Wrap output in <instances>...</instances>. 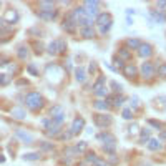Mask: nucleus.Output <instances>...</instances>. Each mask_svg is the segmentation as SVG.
Returning <instances> with one entry per match:
<instances>
[{
    "label": "nucleus",
    "instance_id": "obj_1",
    "mask_svg": "<svg viewBox=\"0 0 166 166\" xmlns=\"http://www.w3.org/2000/svg\"><path fill=\"white\" fill-rule=\"evenodd\" d=\"M25 101H27V106L30 110H33V111L43 106V98H42V95L38 91H30L27 95V98H25Z\"/></svg>",
    "mask_w": 166,
    "mask_h": 166
},
{
    "label": "nucleus",
    "instance_id": "obj_2",
    "mask_svg": "<svg viewBox=\"0 0 166 166\" xmlns=\"http://www.w3.org/2000/svg\"><path fill=\"white\" fill-rule=\"evenodd\" d=\"M98 5L100 2H93V0H88V2H85L83 4V8H85V15L88 17V18H91V17H98Z\"/></svg>",
    "mask_w": 166,
    "mask_h": 166
},
{
    "label": "nucleus",
    "instance_id": "obj_3",
    "mask_svg": "<svg viewBox=\"0 0 166 166\" xmlns=\"http://www.w3.org/2000/svg\"><path fill=\"white\" fill-rule=\"evenodd\" d=\"M93 123L98 126V128H106L113 123V118L108 115H95L93 116Z\"/></svg>",
    "mask_w": 166,
    "mask_h": 166
},
{
    "label": "nucleus",
    "instance_id": "obj_4",
    "mask_svg": "<svg viewBox=\"0 0 166 166\" xmlns=\"http://www.w3.org/2000/svg\"><path fill=\"white\" fill-rule=\"evenodd\" d=\"M85 128V120H83V118H75L73 120V123H71V128H70V131H71V135H78L80 131H82V130Z\"/></svg>",
    "mask_w": 166,
    "mask_h": 166
},
{
    "label": "nucleus",
    "instance_id": "obj_5",
    "mask_svg": "<svg viewBox=\"0 0 166 166\" xmlns=\"http://www.w3.org/2000/svg\"><path fill=\"white\" fill-rule=\"evenodd\" d=\"M141 75H143L145 78H153V75H154V66H153V63H149V62L143 63V65H141Z\"/></svg>",
    "mask_w": 166,
    "mask_h": 166
},
{
    "label": "nucleus",
    "instance_id": "obj_6",
    "mask_svg": "<svg viewBox=\"0 0 166 166\" xmlns=\"http://www.w3.org/2000/svg\"><path fill=\"white\" fill-rule=\"evenodd\" d=\"M55 15H57L55 8H40V12H38V17L42 20H53Z\"/></svg>",
    "mask_w": 166,
    "mask_h": 166
},
{
    "label": "nucleus",
    "instance_id": "obj_7",
    "mask_svg": "<svg viewBox=\"0 0 166 166\" xmlns=\"http://www.w3.org/2000/svg\"><path fill=\"white\" fill-rule=\"evenodd\" d=\"M95 22H96V25H100V27H106V25H111L110 23V22H111V17H110V13H106V12L98 13Z\"/></svg>",
    "mask_w": 166,
    "mask_h": 166
},
{
    "label": "nucleus",
    "instance_id": "obj_8",
    "mask_svg": "<svg viewBox=\"0 0 166 166\" xmlns=\"http://www.w3.org/2000/svg\"><path fill=\"white\" fill-rule=\"evenodd\" d=\"M138 53H140V57L148 58V57H151V53H153V47L149 45V43H141L140 48H138Z\"/></svg>",
    "mask_w": 166,
    "mask_h": 166
},
{
    "label": "nucleus",
    "instance_id": "obj_9",
    "mask_svg": "<svg viewBox=\"0 0 166 166\" xmlns=\"http://www.w3.org/2000/svg\"><path fill=\"white\" fill-rule=\"evenodd\" d=\"M96 138H98L100 141H103L105 145H110V143H113V145H116V138L113 136L111 133H106V131H105V133H100V135H98V136H96Z\"/></svg>",
    "mask_w": 166,
    "mask_h": 166
},
{
    "label": "nucleus",
    "instance_id": "obj_10",
    "mask_svg": "<svg viewBox=\"0 0 166 166\" xmlns=\"http://www.w3.org/2000/svg\"><path fill=\"white\" fill-rule=\"evenodd\" d=\"M151 17L154 18L156 23H165L166 22V15L163 10H151Z\"/></svg>",
    "mask_w": 166,
    "mask_h": 166
},
{
    "label": "nucleus",
    "instance_id": "obj_11",
    "mask_svg": "<svg viewBox=\"0 0 166 166\" xmlns=\"http://www.w3.org/2000/svg\"><path fill=\"white\" fill-rule=\"evenodd\" d=\"M136 66L135 65H124V68H123V75L126 76V78H133L135 75H136Z\"/></svg>",
    "mask_w": 166,
    "mask_h": 166
},
{
    "label": "nucleus",
    "instance_id": "obj_12",
    "mask_svg": "<svg viewBox=\"0 0 166 166\" xmlns=\"http://www.w3.org/2000/svg\"><path fill=\"white\" fill-rule=\"evenodd\" d=\"M17 20H18V13L15 10H8L7 15L4 17V22H7V23H15Z\"/></svg>",
    "mask_w": 166,
    "mask_h": 166
},
{
    "label": "nucleus",
    "instance_id": "obj_13",
    "mask_svg": "<svg viewBox=\"0 0 166 166\" xmlns=\"http://www.w3.org/2000/svg\"><path fill=\"white\" fill-rule=\"evenodd\" d=\"M75 78H76V82H80V83H83L87 80V73H85V68H83V66L75 68Z\"/></svg>",
    "mask_w": 166,
    "mask_h": 166
},
{
    "label": "nucleus",
    "instance_id": "obj_14",
    "mask_svg": "<svg viewBox=\"0 0 166 166\" xmlns=\"http://www.w3.org/2000/svg\"><path fill=\"white\" fill-rule=\"evenodd\" d=\"M15 136H17V138H20L22 141H25V143H30V141L33 140V138H32V135H28V133H25L23 130H17V131H15Z\"/></svg>",
    "mask_w": 166,
    "mask_h": 166
},
{
    "label": "nucleus",
    "instance_id": "obj_15",
    "mask_svg": "<svg viewBox=\"0 0 166 166\" xmlns=\"http://www.w3.org/2000/svg\"><path fill=\"white\" fill-rule=\"evenodd\" d=\"M75 27H76V23H75V22L71 20L70 17H68V18H65V22H63V28H65L66 32L73 33V32H75Z\"/></svg>",
    "mask_w": 166,
    "mask_h": 166
},
{
    "label": "nucleus",
    "instance_id": "obj_16",
    "mask_svg": "<svg viewBox=\"0 0 166 166\" xmlns=\"http://www.w3.org/2000/svg\"><path fill=\"white\" fill-rule=\"evenodd\" d=\"M50 118H58V116H62V115H65V111H63V108L60 106V105H55L52 110H50Z\"/></svg>",
    "mask_w": 166,
    "mask_h": 166
},
{
    "label": "nucleus",
    "instance_id": "obj_17",
    "mask_svg": "<svg viewBox=\"0 0 166 166\" xmlns=\"http://www.w3.org/2000/svg\"><path fill=\"white\" fill-rule=\"evenodd\" d=\"M80 33H82V37H85V38H93L95 37V30H93V27H83V28L80 30Z\"/></svg>",
    "mask_w": 166,
    "mask_h": 166
},
{
    "label": "nucleus",
    "instance_id": "obj_18",
    "mask_svg": "<svg viewBox=\"0 0 166 166\" xmlns=\"http://www.w3.org/2000/svg\"><path fill=\"white\" fill-rule=\"evenodd\" d=\"M148 149L149 151H158V149H161V143H159V140H149L148 141Z\"/></svg>",
    "mask_w": 166,
    "mask_h": 166
},
{
    "label": "nucleus",
    "instance_id": "obj_19",
    "mask_svg": "<svg viewBox=\"0 0 166 166\" xmlns=\"http://www.w3.org/2000/svg\"><path fill=\"white\" fill-rule=\"evenodd\" d=\"M126 45H128L130 48L138 50V48H140V45H141V42L138 40V38H128V40H126Z\"/></svg>",
    "mask_w": 166,
    "mask_h": 166
},
{
    "label": "nucleus",
    "instance_id": "obj_20",
    "mask_svg": "<svg viewBox=\"0 0 166 166\" xmlns=\"http://www.w3.org/2000/svg\"><path fill=\"white\" fill-rule=\"evenodd\" d=\"M57 48H58V53H65L66 52V42L63 38H58L57 40Z\"/></svg>",
    "mask_w": 166,
    "mask_h": 166
},
{
    "label": "nucleus",
    "instance_id": "obj_21",
    "mask_svg": "<svg viewBox=\"0 0 166 166\" xmlns=\"http://www.w3.org/2000/svg\"><path fill=\"white\" fill-rule=\"evenodd\" d=\"M23 159L25 161H37V159H40V153H27L23 154Z\"/></svg>",
    "mask_w": 166,
    "mask_h": 166
},
{
    "label": "nucleus",
    "instance_id": "obj_22",
    "mask_svg": "<svg viewBox=\"0 0 166 166\" xmlns=\"http://www.w3.org/2000/svg\"><path fill=\"white\" fill-rule=\"evenodd\" d=\"M12 115L15 116V118H18V120H23V118H25V111L22 110V108H13Z\"/></svg>",
    "mask_w": 166,
    "mask_h": 166
},
{
    "label": "nucleus",
    "instance_id": "obj_23",
    "mask_svg": "<svg viewBox=\"0 0 166 166\" xmlns=\"http://www.w3.org/2000/svg\"><path fill=\"white\" fill-rule=\"evenodd\" d=\"M87 149V141H80L78 145L73 148V153H83Z\"/></svg>",
    "mask_w": 166,
    "mask_h": 166
},
{
    "label": "nucleus",
    "instance_id": "obj_24",
    "mask_svg": "<svg viewBox=\"0 0 166 166\" xmlns=\"http://www.w3.org/2000/svg\"><path fill=\"white\" fill-rule=\"evenodd\" d=\"M18 57L22 58V60H27V57H28V48L27 47H18Z\"/></svg>",
    "mask_w": 166,
    "mask_h": 166
},
{
    "label": "nucleus",
    "instance_id": "obj_25",
    "mask_svg": "<svg viewBox=\"0 0 166 166\" xmlns=\"http://www.w3.org/2000/svg\"><path fill=\"white\" fill-rule=\"evenodd\" d=\"M105 82H106V78H105V76H100V78L96 80V83H95V85H93V91L100 90V88H101V87H103V85H105Z\"/></svg>",
    "mask_w": 166,
    "mask_h": 166
},
{
    "label": "nucleus",
    "instance_id": "obj_26",
    "mask_svg": "<svg viewBox=\"0 0 166 166\" xmlns=\"http://www.w3.org/2000/svg\"><path fill=\"white\" fill-rule=\"evenodd\" d=\"M93 106H95L96 110H108L106 101H103V100H98V101H95V103H93Z\"/></svg>",
    "mask_w": 166,
    "mask_h": 166
},
{
    "label": "nucleus",
    "instance_id": "obj_27",
    "mask_svg": "<svg viewBox=\"0 0 166 166\" xmlns=\"http://www.w3.org/2000/svg\"><path fill=\"white\" fill-rule=\"evenodd\" d=\"M149 135H151V131H149V130H143V131H141V138H140V143H148L149 141Z\"/></svg>",
    "mask_w": 166,
    "mask_h": 166
},
{
    "label": "nucleus",
    "instance_id": "obj_28",
    "mask_svg": "<svg viewBox=\"0 0 166 166\" xmlns=\"http://www.w3.org/2000/svg\"><path fill=\"white\" fill-rule=\"evenodd\" d=\"M130 57H131V53H130L128 48H121L120 50V60H128Z\"/></svg>",
    "mask_w": 166,
    "mask_h": 166
},
{
    "label": "nucleus",
    "instance_id": "obj_29",
    "mask_svg": "<svg viewBox=\"0 0 166 166\" xmlns=\"http://www.w3.org/2000/svg\"><path fill=\"white\" fill-rule=\"evenodd\" d=\"M48 53H52V55H57L58 53V48H57V40L55 42H52L48 45Z\"/></svg>",
    "mask_w": 166,
    "mask_h": 166
},
{
    "label": "nucleus",
    "instance_id": "obj_30",
    "mask_svg": "<svg viewBox=\"0 0 166 166\" xmlns=\"http://www.w3.org/2000/svg\"><path fill=\"white\" fill-rule=\"evenodd\" d=\"M8 83H10V78H8V75L0 73V85H2V87H5V85H8Z\"/></svg>",
    "mask_w": 166,
    "mask_h": 166
},
{
    "label": "nucleus",
    "instance_id": "obj_31",
    "mask_svg": "<svg viewBox=\"0 0 166 166\" xmlns=\"http://www.w3.org/2000/svg\"><path fill=\"white\" fill-rule=\"evenodd\" d=\"M110 87H111L113 91H116V93H121V90H123V87H121L118 82H111V83H110Z\"/></svg>",
    "mask_w": 166,
    "mask_h": 166
},
{
    "label": "nucleus",
    "instance_id": "obj_32",
    "mask_svg": "<svg viewBox=\"0 0 166 166\" xmlns=\"http://www.w3.org/2000/svg\"><path fill=\"white\" fill-rule=\"evenodd\" d=\"M91 166H110V165H108L105 159H101V158H96L95 161L91 163Z\"/></svg>",
    "mask_w": 166,
    "mask_h": 166
},
{
    "label": "nucleus",
    "instance_id": "obj_33",
    "mask_svg": "<svg viewBox=\"0 0 166 166\" xmlns=\"http://www.w3.org/2000/svg\"><path fill=\"white\" fill-rule=\"evenodd\" d=\"M27 71H28V73H32L33 76H37V75H38V70H37V66L33 65V63H30V65L27 66Z\"/></svg>",
    "mask_w": 166,
    "mask_h": 166
},
{
    "label": "nucleus",
    "instance_id": "obj_34",
    "mask_svg": "<svg viewBox=\"0 0 166 166\" xmlns=\"http://www.w3.org/2000/svg\"><path fill=\"white\" fill-rule=\"evenodd\" d=\"M133 110H131V108H126V110H123V118H124V120H131V118H133Z\"/></svg>",
    "mask_w": 166,
    "mask_h": 166
},
{
    "label": "nucleus",
    "instance_id": "obj_35",
    "mask_svg": "<svg viewBox=\"0 0 166 166\" xmlns=\"http://www.w3.org/2000/svg\"><path fill=\"white\" fill-rule=\"evenodd\" d=\"M158 75L159 76H166V63H161L158 66Z\"/></svg>",
    "mask_w": 166,
    "mask_h": 166
},
{
    "label": "nucleus",
    "instance_id": "obj_36",
    "mask_svg": "<svg viewBox=\"0 0 166 166\" xmlns=\"http://www.w3.org/2000/svg\"><path fill=\"white\" fill-rule=\"evenodd\" d=\"M106 93H108V88H106V87H101L100 90L95 91V95H96V96H106Z\"/></svg>",
    "mask_w": 166,
    "mask_h": 166
},
{
    "label": "nucleus",
    "instance_id": "obj_37",
    "mask_svg": "<svg viewBox=\"0 0 166 166\" xmlns=\"http://www.w3.org/2000/svg\"><path fill=\"white\" fill-rule=\"evenodd\" d=\"M148 124L154 126L156 130H161V128H163V123H159V121H156V120H148Z\"/></svg>",
    "mask_w": 166,
    "mask_h": 166
},
{
    "label": "nucleus",
    "instance_id": "obj_38",
    "mask_svg": "<svg viewBox=\"0 0 166 166\" xmlns=\"http://www.w3.org/2000/svg\"><path fill=\"white\" fill-rule=\"evenodd\" d=\"M115 148H116V145H113V143H110V145H105V146H103V149L106 151V153H110V154H113Z\"/></svg>",
    "mask_w": 166,
    "mask_h": 166
},
{
    "label": "nucleus",
    "instance_id": "obj_39",
    "mask_svg": "<svg viewBox=\"0 0 166 166\" xmlns=\"http://www.w3.org/2000/svg\"><path fill=\"white\" fill-rule=\"evenodd\" d=\"M113 101H115V103H113L115 106H121V105H123V101H124V96H116Z\"/></svg>",
    "mask_w": 166,
    "mask_h": 166
},
{
    "label": "nucleus",
    "instance_id": "obj_40",
    "mask_svg": "<svg viewBox=\"0 0 166 166\" xmlns=\"http://www.w3.org/2000/svg\"><path fill=\"white\" fill-rule=\"evenodd\" d=\"M40 7L42 8H53L55 4L53 2H40Z\"/></svg>",
    "mask_w": 166,
    "mask_h": 166
},
{
    "label": "nucleus",
    "instance_id": "obj_41",
    "mask_svg": "<svg viewBox=\"0 0 166 166\" xmlns=\"http://www.w3.org/2000/svg\"><path fill=\"white\" fill-rule=\"evenodd\" d=\"M73 136V135H71V131H65V133H62V135H60V140H70V138Z\"/></svg>",
    "mask_w": 166,
    "mask_h": 166
},
{
    "label": "nucleus",
    "instance_id": "obj_42",
    "mask_svg": "<svg viewBox=\"0 0 166 166\" xmlns=\"http://www.w3.org/2000/svg\"><path fill=\"white\" fill-rule=\"evenodd\" d=\"M108 159H110V165H116V163H118V158H116L115 153L110 154V158H108Z\"/></svg>",
    "mask_w": 166,
    "mask_h": 166
},
{
    "label": "nucleus",
    "instance_id": "obj_43",
    "mask_svg": "<svg viewBox=\"0 0 166 166\" xmlns=\"http://www.w3.org/2000/svg\"><path fill=\"white\" fill-rule=\"evenodd\" d=\"M95 159H96V154H95V153H88V154H87V161L93 163Z\"/></svg>",
    "mask_w": 166,
    "mask_h": 166
},
{
    "label": "nucleus",
    "instance_id": "obj_44",
    "mask_svg": "<svg viewBox=\"0 0 166 166\" xmlns=\"http://www.w3.org/2000/svg\"><path fill=\"white\" fill-rule=\"evenodd\" d=\"M130 101H131V108H138V98L136 96H131Z\"/></svg>",
    "mask_w": 166,
    "mask_h": 166
},
{
    "label": "nucleus",
    "instance_id": "obj_45",
    "mask_svg": "<svg viewBox=\"0 0 166 166\" xmlns=\"http://www.w3.org/2000/svg\"><path fill=\"white\" fill-rule=\"evenodd\" d=\"M96 68H98V65H96L95 62H91V65H90V73H93V71H96Z\"/></svg>",
    "mask_w": 166,
    "mask_h": 166
},
{
    "label": "nucleus",
    "instance_id": "obj_46",
    "mask_svg": "<svg viewBox=\"0 0 166 166\" xmlns=\"http://www.w3.org/2000/svg\"><path fill=\"white\" fill-rule=\"evenodd\" d=\"M110 27H111V25H106V27H100V32H101V33H106L108 30H110Z\"/></svg>",
    "mask_w": 166,
    "mask_h": 166
},
{
    "label": "nucleus",
    "instance_id": "obj_47",
    "mask_svg": "<svg viewBox=\"0 0 166 166\" xmlns=\"http://www.w3.org/2000/svg\"><path fill=\"white\" fill-rule=\"evenodd\" d=\"M158 140H159V141H161V140H166V130L159 133V138H158Z\"/></svg>",
    "mask_w": 166,
    "mask_h": 166
},
{
    "label": "nucleus",
    "instance_id": "obj_48",
    "mask_svg": "<svg viewBox=\"0 0 166 166\" xmlns=\"http://www.w3.org/2000/svg\"><path fill=\"white\" fill-rule=\"evenodd\" d=\"M136 130H138V126H136V124H131V126H130V133H135Z\"/></svg>",
    "mask_w": 166,
    "mask_h": 166
},
{
    "label": "nucleus",
    "instance_id": "obj_49",
    "mask_svg": "<svg viewBox=\"0 0 166 166\" xmlns=\"http://www.w3.org/2000/svg\"><path fill=\"white\" fill-rule=\"evenodd\" d=\"M7 60H5V58H2V57H0V66H5V65H7Z\"/></svg>",
    "mask_w": 166,
    "mask_h": 166
},
{
    "label": "nucleus",
    "instance_id": "obj_50",
    "mask_svg": "<svg viewBox=\"0 0 166 166\" xmlns=\"http://www.w3.org/2000/svg\"><path fill=\"white\" fill-rule=\"evenodd\" d=\"M156 5H158V8H165L166 7V2H158Z\"/></svg>",
    "mask_w": 166,
    "mask_h": 166
},
{
    "label": "nucleus",
    "instance_id": "obj_51",
    "mask_svg": "<svg viewBox=\"0 0 166 166\" xmlns=\"http://www.w3.org/2000/svg\"><path fill=\"white\" fill-rule=\"evenodd\" d=\"M126 15H135V10H131V8H128V10H126Z\"/></svg>",
    "mask_w": 166,
    "mask_h": 166
},
{
    "label": "nucleus",
    "instance_id": "obj_52",
    "mask_svg": "<svg viewBox=\"0 0 166 166\" xmlns=\"http://www.w3.org/2000/svg\"><path fill=\"white\" fill-rule=\"evenodd\" d=\"M2 27H4V18L0 17V28H2Z\"/></svg>",
    "mask_w": 166,
    "mask_h": 166
},
{
    "label": "nucleus",
    "instance_id": "obj_53",
    "mask_svg": "<svg viewBox=\"0 0 166 166\" xmlns=\"http://www.w3.org/2000/svg\"><path fill=\"white\" fill-rule=\"evenodd\" d=\"M4 161H5V158L2 156V154H0V163H4Z\"/></svg>",
    "mask_w": 166,
    "mask_h": 166
}]
</instances>
